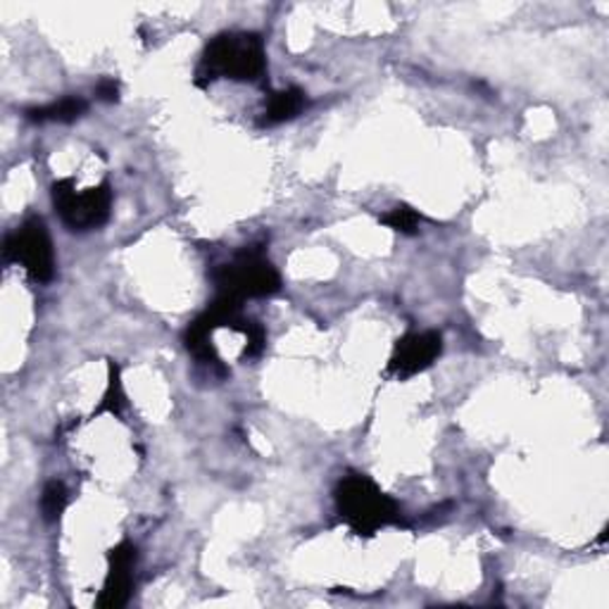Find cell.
I'll use <instances>...</instances> for the list:
<instances>
[{
	"label": "cell",
	"mask_w": 609,
	"mask_h": 609,
	"mask_svg": "<svg viewBox=\"0 0 609 609\" xmlns=\"http://www.w3.org/2000/svg\"><path fill=\"white\" fill-rule=\"evenodd\" d=\"M125 389H121V379H119V367L115 362H110V381H108V391L106 395H102L100 405L96 407V416L100 414H119L121 410H125Z\"/></svg>",
	"instance_id": "4fadbf2b"
},
{
	"label": "cell",
	"mask_w": 609,
	"mask_h": 609,
	"mask_svg": "<svg viewBox=\"0 0 609 609\" xmlns=\"http://www.w3.org/2000/svg\"><path fill=\"white\" fill-rule=\"evenodd\" d=\"M234 332L246 336V351H243V357H259L265 351V343H267V334L263 324H257L255 320H246V317H238L234 322Z\"/></svg>",
	"instance_id": "7c38bea8"
},
{
	"label": "cell",
	"mask_w": 609,
	"mask_h": 609,
	"mask_svg": "<svg viewBox=\"0 0 609 609\" xmlns=\"http://www.w3.org/2000/svg\"><path fill=\"white\" fill-rule=\"evenodd\" d=\"M443 353V336L439 332H410L397 338L389 360V374L405 381L426 372Z\"/></svg>",
	"instance_id": "8992f818"
},
{
	"label": "cell",
	"mask_w": 609,
	"mask_h": 609,
	"mask_svg": "<svg viewBox=\"0 0 609 609\" xmlns=\"http://www.w3.org/2000/svg\"><path fill=\"white\" fill-rule=\"evenodd\" d=\"M136 548L129 541H121L108 552V577L102 586L96 607L100 609H119L125 607L134 590V567H136Z\"/></svg>",
	"instance_id": "52a82bcc"
},
{
	"label": "cell",
	"mask_w": 609,
	"mask_h": 609,
	"mask_svg": "<svg viewBox=\"0 0 609 609\" xmlns=\"http://www.w3.org/2000/svg\"><path fill=\"white\" fill-rule=\"evenodd\" d=\"M3 257L6 263L20 265L33 284H48L56 276L53 240L41 217L24 219L6 236Z\"/></svg>",
	"instance_id": "5b68a950"
},
{
	"label": "cell",
	"mask_w": 609,
	"mask_h": 609,
	"mask_svg": "<svg viewBox=\"0 0 609 609\" xmlns=\"http://www.w3.org/2000/svg\"><path fill=\"white\" fill-rule=\"evenodd\" d=\"M305 108H307V94L303 89H298V86H291V89L276 91L269 96L259 125L263 127L284 125V121L298 117Z\"/></svg>",
	"instance_id": "ba28073f"
},
{
	"label": "cell",
	"mask_w": 609,
	"mask_h": 609,
	"mask_svg": "<svg viewBox=\"0 0 609 609\" xmlns=\"http://www.w3.org/2000/svg\"><path fill=\"white\" fill-rule=\"evenodd\" d=\"M96 94L100 100L106 102H117L119 100V84L115 79H102L98 86H96Z\"/></svg>",
	"instance_id": "5bb4252c"
},
{
	"label": "cell",
	"mask_w": 609,
	"mask_h": 609,
	"mask_svg": "<svg viewBox=\"0 0 609 609\" xmlns=\"http://www.w3.org/2000/svg\"><path fill=\"white\" fill-rule=\"evenodd\" d=\"M50 196L62 224L72 232H94L110 219L112 186L108 181L77 194L75 179H58L50 188Z\"/></svg>",
	"instance_id": "277c9868"
},
{
	"label": "cell",
	"mask_w": 609,
	"mask_h": 609,
	"mask_svg": "<svg viewBox=\"0 0 609 609\" xmlns=\"http://www.w3.org/2000/svg\"><path fill=\"white\" fill-rule=\"evenodd\" d=\"M336 512L357 536L372 538L386 527H405L397 502L364 474H347L336 485Z\"/></svg>",
	"instance_id": "7a4b0ae2"
},
{
	"label": "cell",
	"mask_w": 609,
	"mask_h": 609,
	"mask_svg": "<svg viewBox=\"0 0 609 609\" xmlns=\"http://www.w3.org/2000/svg\"><path fill=\"white\" fill-rule=\"evenodd\" d=\"M217 293L229 295L236 301L246 298H267L282 288V276L267 259L265 251L251 246L234 255L232 263L219 265L213 272Z\"/></svg>",
	"instance_id": "3957f363"
},
{
	"label": "cell",
	"mask_w": 609,
	"mask_h": 609,
	"mask_svg": "<svg viewBox=\"0 0 609 609\" xmlns=\"http://www.w3.org/2000/svg\"><path fill=\"white\" fill-rule=\"evenodd\" d=\"M379 219H381V224L389 226V229H393L397 234H405V236H412V234L420 232V224H422V215L405 203L391 207V210L381 215Z\"/></svg>",
	"instance_id": "30bf717a"
},
{
	"label": "cell",
	"mask_w": 609,
	"mask_h": 609,
	"mask_svg": "<svg viewBox=\"0 0 609 609\" xmlns=\"http://www.w3.org/2000/svg\"><path fill=\"white\" fill-rule=\"evenodd\" d=\"M89 110V102L79 96H67L62 100L50 102V106L43 108H31L24 112L29 121H58V125H69V121H77L84 117V112Z\"/></svg>",
	"instance_id": "9c48e42d"
},
{
	"label": "cell",
	"mask_w": 609,
	"mask_h": 609,
	"mask_svg": "<svg viewBox=\"0 0 609 609\" xmlns=\"http://www.w3.org/2000/svg\"><path fill=\"white\" fill-rule=\"evenodd\" d=\"M67 504H69L67 485L62 481H48L46 489H43V495H41L43 519L53 524V521H58L62 517V512L67 510Z\"/></svg>",
	"instance_id": "8fae6325"
},
{
	"label": "cell",
	"mask_w": 609,
	"mask_h": 609,
	"mask_svg": "<svg viewBox=\"0 0 609 609\" xmlns=\"http://www.w3.org/2000/svg\"><path fill=\"white\" fill-rule=\"evenodd\" d=\"M265 72V39L255 31H224L203 50L196 69V84L210 86L219 79L259 81Z\"/></svg>",
	"instance_id": "6da1fadb"
}]
</instances>
